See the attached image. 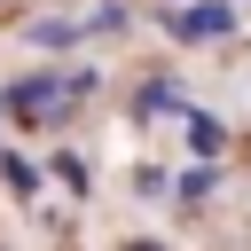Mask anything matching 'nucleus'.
<instances>
[{"label": "nucleus", "instance_id": "f257e3e1", "mask_svg": "<svg viewBox=\"0 0 251 251\" xmlns=\"http://www.w3.org/2000/svg\"><path fill=\"white\" fill-rule=\"evenodd\" d=\"M165 31H173L180 47H196V39H227V31H235V8H227V0H180V8L165 16Z\"/></svg>", "mask_w": 251, "mask_h": 251}, {"label": "nucleus", "instance_id": "f03ea898", "mask_svg": "<svg viewBox=\"0 0 251 251\" xmlns=\"http://www.w3.org/2000/svg\"><path fill=\"white\" fill-rule=\"evenodd\" d=\"M180 133H188V149H196V157H220V149H227V133H220V118H212V110H180Z\"/></svg>", "mask_w": 251, "mask_h": 251}, {"label": "nucleus", "instance_id": "7ed1b4c3", "mask_svg": "<svg viewBox=\"0 0 251 251\" xmlns=\"http://www.w3.org/2000/svg\"><path fill=\"white\" fill-rule=\"evenodd\" d=\"M180 110H188V94H180V86H165V78H157V86H141V118H180Z\"/></svg>", "mask_w": 251, "mask_h": 251}, {"label": "nucleus", "instance_id": "20e7f679", "mask_svg": "<svg viewBox=\"0 0 251 251\" xmlns=\"http://www.w3.org/2000/svg\"><path fill=\"white\" fill-rule=\"evenodd\" d=\"M78 31H86V24H71V16H63V24H31V39H39V47H71Z\"/></svg>", "mask_w": 251, "mask_h": 251}, {"label": "nucleus", "instance_id": "39448f33", "mask_svg": "<svg viewBox=\"0 0 251 251\" xmlns=\"http://www.w3.org/2000/svg\"><path fill=\"white\" fill-rule=\"evenodd\" d=\"M173 196H180V204H196V196H212V157H204L196 173H180V188H173Z\"/></svg>", "mask_w": 251, "mask_h": 251}, {"label": "nucleus", "instance_id": "423d86ee", "mask_svg": "<svg viewBox=\"0 0 251 251\" xmlns=\"http://www.w3.org/2000/svg\"><path fill=\"white\" fill-rule=\"evenodd\" d=\"M0 173H8V188H16V196H31V188H39V173H31L24 157H0Z\"/></svg>", "mask_w": 251, "mask_h": 251}, {"label": "nucleus", "instance_id": "0eeeda50", "mask_svg": "<svg viewBox=\"0 0 251 251\" xmlns=\"http://www.w3.org/2000/svg\"><path fill=\"white\" fill-rule=\"evenodd\" d=\"M126 251H165V243H149V235H141V243H126Z\"/></svg>", "mask_w": 251, "mask_h": 251}, {"label": "nucleus", "instance_id": "6e6552de", "mask_svg": "<svg viewBox=\"0 0 251 251\" xmlns=\"http://www.w3.org/2000/svg\"><path fill=\"white\" fill-rule=\"evenodd\" d=\"M0 110H8V94H0Z\"/></svg>", "mask_w": 251, "mask_h": 251}]
</instances>
